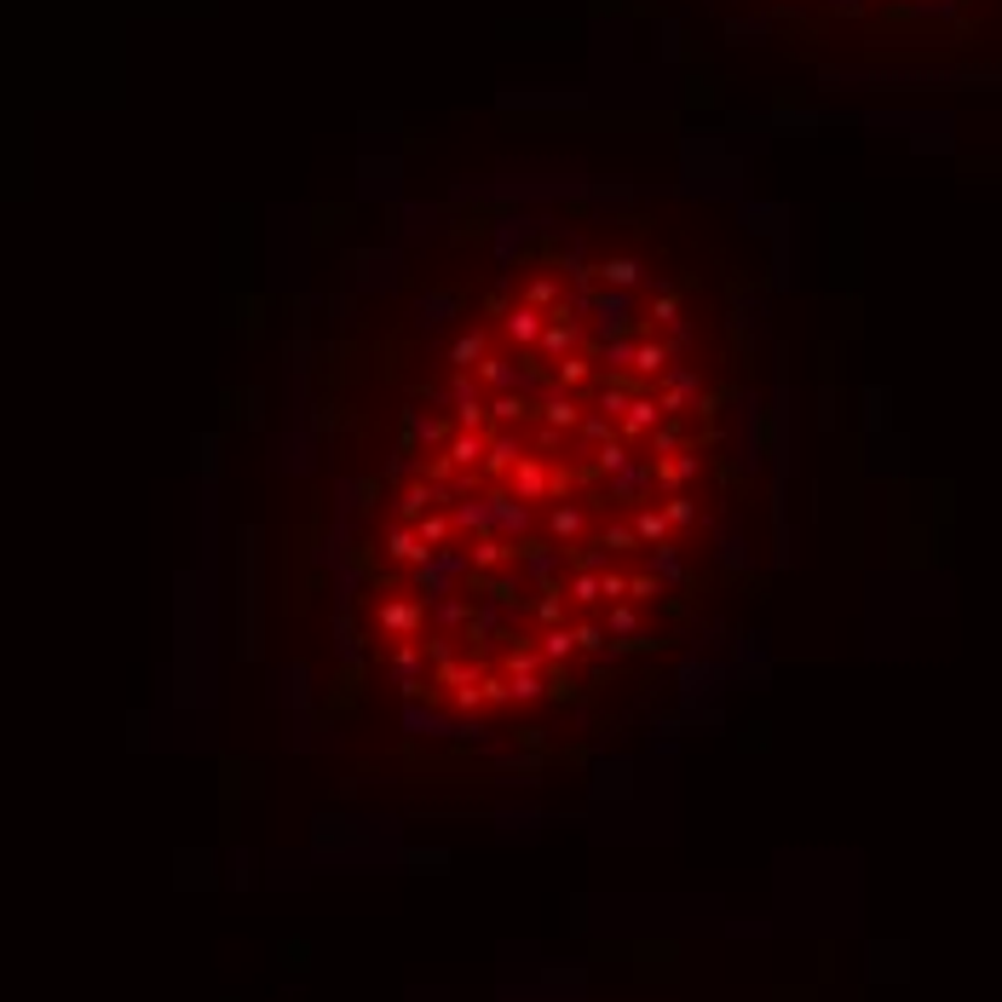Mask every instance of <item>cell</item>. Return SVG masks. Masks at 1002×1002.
Returning <instances> with one entry per match:
<instances>
[{
  "label": "cell",
  "instance_id": "obj_1",
  "mask_svg": "<svg viewBox=\"0 0 1002 1002\" xmlns=\"http://www.w3.org/2000/svg\"><path fill=\"white\" fill-rule=\"evenodd\" d=\"M721 318L640 254L484 282L381 433L352 519V634L444 732H530L674 634L726 530Z\"/></svg>",
  "mask_w": 1002,
  "mask_h": 1002
}]
</instances>
